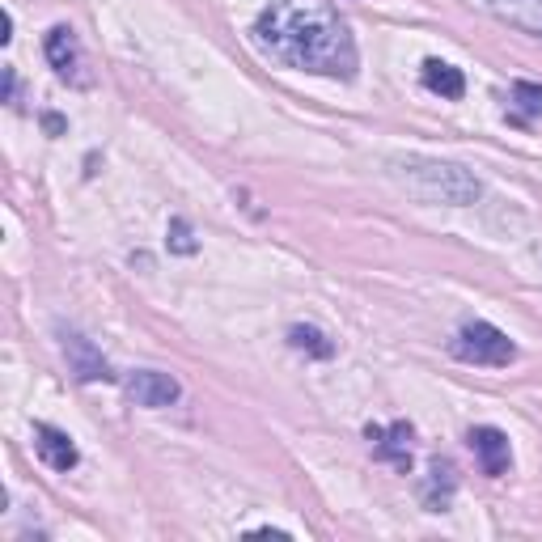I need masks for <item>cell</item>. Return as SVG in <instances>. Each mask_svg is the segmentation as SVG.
I'll list each match as a JSON object with an SVG mask.
<instances>
[{
  "instance_id": "obj_8",
  "label": "cell",
  "mask_w": 542,
  "mask_h": 542,
  "mask_svg": "<svg viewBox=\"0 0 542 542\" xmlns=\"http://www.w3.org/2000/svg\"><path fill=\"white\" fill-rule=\"evenodd\" d=\"M365 437L377 441V445H373V454L382 458V462H390L399 475L411 471V445H407V441H411V424L399 420V424H390V428H369Z\"/></svg>"
},
{
  "instance_id": "obj_13",
  "label": "cell",
  "mask_w": 542,
  "mask_h": 542,
  "mask_svg": "<svg viewBox=\"0 0 542 542\" xmlns=\"http://www.w3.org/2000/svg\"><path fill=\"white\" fill-rule=\"evenodd\" d=\"M288 343H293L297 352H310V356H318V360H327V356H335V343L322 335L318 327H293L288 331Z\"/></svg>"
},
{
  "instance_id": "obj_3",
  "label": "cell",
  "mask_w": 542,
  "mask_h": 542,
  "mask_svg": "<svg viewBox=\"0 0 542 542\" xmlns=\"http://www.w3.org/2000/svg\"><path fill=\"white\" fill-rule=\"evenodd\" d=\"M454 356L466 365H487V369H504L517 360V343L504 335L492 322H466L454 335Z\"/></svg>"
},
{
  "instance_id": "obj_12",
  "label": "cell",
  "mask_w": 542,
  "mask_h": 542,
  "mask_svg": "<svg viewBox=\"0 0 542 542\" xmlns=\"http://www.w3.org/2000/svg\"><path fill=\"white\" fill-rule=\"evenodd\" d=\"M454 462L449 458H432V479H428V487H424V500H428V509L432 513H445V504H449V496H454Z\"/></svg>"
},
{
  "instance_id": "obj_7",
  "label": "cell",
  "mask_w": 542,
  "mask_h": 542,
  "mask_svg": "<svg viewBox=\"0 0 542 542\" xmlns=\"http://www.w3.org/2000/svg\"><path fill=\"white\" fill-rule=\"evenodd\" d=\"M479 5L492 13L496 22L530 34V39H542V0H479Z\"/></svg>"
},
{
  "instance_id": "obj_18",
  "label": "cell",
  "mask_w": 542,
  "mask_h": 542,
  "mask_svg": "<svg viewBox=\"0 0 542 542\" xmlns=\"http://www.w3.org/2000/svg\"><path fill=\"white\" fill-rule=\"evenodd\" d=\"M13 94H17V77H13V68H5V98L13 102Z\"/></svg>"
},
{
  "instance_id": "obj_11",
  "label": "cell",
  "mask_w": 542,
  "mask_h": 542,
  "mask_svg": "<svg viewBox=\"0 0 542 542\" xmlns=\"http://www.w3.org/2000/svg\"><path fill=\"white\" fill-rule=\"evenodd\" d=\"M424 85L432 89V94L449 98V102H458V98L466 94V77H462V68L445 64V60H424Z\"/></svg>"
},
{
  "instance_id": "obj_5",
  "label": "cell",
  "mask_w": 542,
  "mask_h": 542,
  "mask_svg": "<svg viewBox=\"0 0 542 542\" xmlns=\"http://www.w3.org/2000/svg\"><path fill=\"white\" fill-rule=\"evenodd\" d=\"M471 449H475V458H479V471L487 479H500V475H509V466H513V449H509V437H504L500 428L492 424H483V428H471Z\"/></svg>"
},
{
  "instance_id": "obj_4",
  "label": "cell",
  "mask_w": 542,
  "mask_h": 542,
  "mask_svg": "<svg viewBox=\"0 0 542 542\" xmlns=\"http://www.w3.org/2000/svg\"><path fill=\"white\" fill-rule=\"evenodd\" d=\"M178 394H183V386H178L170 373H161V369H136V373L128 377V399H132L136 407L161 411V407L178 403Z\"/></svg>"
},
{
  "instance_id": "obj_6",
  "label": "cell",
  "mask_w": 542,
  "mask_h": 542,
  "mask_svg": "<svg viewBox=\"0 0 542 542\" xmlns=\"http://www.w3.org/2000/svg\"><path fill=\"white\" fill-rule=\"evenodd\" d=\"M64 356H68V369H72L77 382H111V377H115L111 365L102 360V352L85 335H77V331L64 335Z\"/></svg>"
},
{
  "instance_id": "obj_1",
  "label": "cell",
  "mask_w": 542,
  "mask_h": 542,
  "mask_svg": "<svg viewBox=\"0 0 542 542\" xmlns=\"http://www.w3.org/2000/svg\"><path fill=\"white\" fill-rule=\"evenodd\" d=\"M250 39L276 64L339 81L356 77V39L327 0H271Z\"/></svg>"
},
{
  "instance_id": "obj_17",
  "label": "cell",
  "mask_w": 542,
  "mask_h": 542,
  "mask_svg": "<svg viewBox=\"0 0 542 542\" xmlns=\"http://www.w3.org/2000/svg\"><path fill=\"white\" fill-rule=\"evenodd\" d=\"M9 39H13V17L0 13V43H9Z\"/></svg>"
},
{
  "instance_id": "obj_16",
  "label": "cell",
  "mask_w": 542,
  "mask_h": 542,
  "mask_svg": "<svg viewBox=\"0 0 542 542\" xmlns=\"http://www.w3.org/2000/svg\"><path fill=\"white\" fill-rule=\"evenodd\" d=\"M43 128H47L51 136H60V132H64V119H60V115H43Z\"/></svg>"
},
{
  "instance_id": "obj_9",
  "label": "cell",
  "mask_w": 542,
  "mask_h": 542,
  "mask_svg": "<svg viewBox=\"0 0 542 542\" xmlns=\"http://www.w3.org/2000/svg\"><path fill=\"white\" fill-rule=\"evenodd\" d=\"M34 449H39V458L51 466V471H60V475H68L72 466L81 462V454H77V445H72V437H68V432H60V428H51V424H39V428H34Z\"/></svg>"
},
{
  "instance_id": "obj_2",
  "label": "cell",
  "mask_w": 542,
  "mask_h": 542,
  "mask_svg": "<svg viewBox=\"0 0 542 542\" xmlns=\"http://www.w3.org/2000/svg\"><path fill=\"white\" fill-rule=\"evenodd\" d=\"M394 178L415 195L420 204H454V208H471L479 204V178L466 174L462 166L449 161H432V157H403L394 161Z\"/></svg>"
},
{
  "instance_id": "obj_15",
  "label": "cell",
  "mask_w": 542,
  "mask_h": 542,
  "mask_svg": "<svg viewBox=\"0 0 542 542\" xmlns=\"http://www.w3.org/2000/svg\"><path fill=\"white\" fill-rule=\"evenodd\" d=\"M170 250H178V255H195V238L187 221H170Z\"/></svg>"
},
{
  "instance_id": "obj_14",
  "label": "cell",
  "mask_w": 542,
  "mask_h": 542,
  "mask_svg": "<svg viewBox=\"0 0 542 542\" xmlns=\"http://www.w3.org/2000/svg\"><path fill=\"white\" fill-rule=\"evenodd\" d=\"M513 106L526 119H538L542 115V85H534V81H517L513 85Z\"/></svg>"
},
{
  "instance_id": "obj_10",
  "label": "cell",
  "mask_w": 542,
  "mask_h": 542,
  "mask_svg": "<svg viewBox=\"0 0 542 542\" xmlns=\"http://www.w3.org/2000/svg\"><path fill=\"white\" fill-rule=\"evenodd\" d=\"M43 51H47V60H51V68H56L60 77H72V72L81 68V43H77V34H72L68 26H51L47 39H43Z\"/></svg>"
}]
</instances>
